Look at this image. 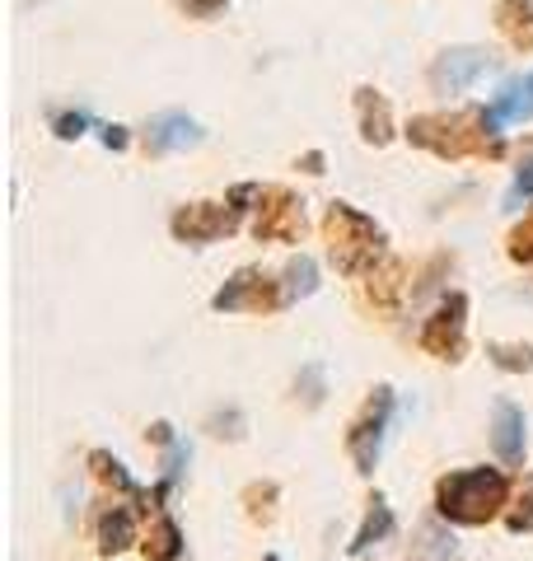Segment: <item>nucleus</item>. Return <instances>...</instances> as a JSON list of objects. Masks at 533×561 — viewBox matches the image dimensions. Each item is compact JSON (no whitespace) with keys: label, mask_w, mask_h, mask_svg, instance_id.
<instances>
[{"label":"nucleus","mask_w":533,"mask_h":561,"mask_svg":"<svg viewBox=\"0 0 533 561\" xmlns=\"http://www.w3.org/2000/svg\"><path fill=\"white\" fill-rule=\"evenodd\" d=\"M506 505H510V482H506L501 468H458V472H450V478L435 482L440 519L464 524V529L501 519Z\"/></svg>","instance_id":"1"},{"label":"nucleus","mask_w":533,"mask_h":561,"mask_svg":"<svg viewBox=\"0 0 533 561\" xmlns=\"http://www.w3.org/2000/svg\"><path fill=\"white\" fill-rule=\"evenodd\" d=\"M407 140H412V146L435 150L440 160H464V154H501V127L491 122L487 108L412 117V122H407Z\"/></svg>","instance_id":"2"},{"label":"nucleus","mask_w":533,"mask_h":561,"mask_svg":"<svg viewBox=\"0 0 533 561\" xmlns=\"http://www.w3.org/2000/svg\"><path fill=\"white\" fill-rule=\"evenodd\" d=\"M324 234H328V257L342 276H361L375 272V262L384 257V230L365 210H355L351 202H332L324 216Z\"/></svg>","instance_id":"3"},{"label":"nucleus","mask_w":533,"mask_h":561,"mask_svg":"<svg viewBox=\"0 0 533 561\" xmlns=\"http://www.w3.org/2000/svg\"><path fill=\"white\" fill-rule=\"evenodd\" d=\"M388 426H394V389H388V383H379V389L365 398V408L355 412L351 431H347V454H351V463H355V472H361V478H370V472L379 468Z\"/></svg>","instance_id":"4"},{"label":"nucleus","mask_w":533,"mask_h":561,"mask_svg":"<svg viewBox=\"0 0 533 561\" xmlns=\"http://www.w3.org/2000/svg\"><path fill=\"white\" fill-rule=\"evenodd\" d=\"M211 309L216 313H276V309H286V286L258 267H239L211 295Z\"/></svg>","instance_id":"5"},{"label":"nucleus","mask_w":533,"mask_h":561,"mask_svg":"<svg viewBox=\"0 0 533 561\" xmlns=\"http://www.w3.org/2000/svg\"><path fill=\"white\" fill-rule=\"evenodd\" d=\"M421 351L435 360H464L468 351V295L450 290L435 305V313L421 323Z\"/></svg>","instance_id":"6"},{"label":"nucleus","mask_w":533,"mask_h":561,"mask_svg":"<svg viewBox=\"0 0 533 561\" xmlns=\"http://www.w3.org/2000/svg\"><path fill=\"white\" fill-rule=\"evenodd\" d=\"M239 216L243 210L235 202H192V206L173 210L169 230L178 243H216V239L239 230Z\"/></svg>","instance_id":"7"},{"label":"nucleus","mask_w":533,"mask_h":561,"mask_svg":"<svg viewBox=\"0 0 533 561\" xmlns=\"http://www.w3.org/2000/svg\"><path fill=\"white\" fill-rule=\"evenodd\" d=\"M253 234L262 243H299V234H305V202L291 197L286 187H262Z\"/></svg>","instance_id":"8"},{"label":"nucleus","mask_w":533,"mask_h":561,"mask_svg":"<svg viewBox=\"0 0 533 561\" xmlns=\"http://www.w3.org/2000/svg\"><path fill=\"white\" fill-rule=\"evenodd\" d=\"M491 449L506 468H520L524 463V449H529V416L524 408H514L510 398H496L491 408Z\"/></svg>","instance_id":"9"},{"label":"nucleus","mask_w":533,"mask_h":561,"mask_svg":"<svg viewBox=\"0 0 533 561\" xmlns=\"http://www.w3.org/2000/svg\"><path fill=\"white\" fill-rule=\"evenodd\" d=\"M491 70V57L487 51H473V47H458V51H444V57H435L431 66V84L440 94H464L473 90L477 80H483Z\"/></svg>","instance_id":"10"},{"label":"nucleus","mask_w":533,"mask_h":561,"mask_svg":"<svg viewBox=\"0 0 533 561\" xmlns=\"http://www.w3.org/2000/svg\"><path fill=\"white\" fill-rule=\"evenodd\" d=\"M202 122L197 117H188V113H159L150 117V127H146V146L150 154H178V150H192V146H202Z\"/></svg>","instance_id":"11"},{"label":"nucleus","mask_w":533,"mask_h":561,"mask_svg":"<svg viewBox=\"0 0 533 561\" xmlns=\"http://www.w3.org/2000/svg\"><path fill=\"white\" fill-rule=\"evenodd\" d=\"M487 113H491V122L501 131L514 127V122H529L533 117V70H529V76H520V80H506Z\"/></svg>","instance_id":"12"},{"label":"nucleus","mask_w":533,"mask_h":561,"mask_svg":"<svg viewBox=\"0 0 533 561\" xmlns=\"http://www.w3.org/2000/svg\"><path fill=\"white\" fill-rule=\"evenodd\" d=\"M355 113H361V136L370 146H388L394 140V113L379 90H355Z\"/></svg>","instance_id":"13"},{"label":"nucleus","mask_w":533,"mask_h":561,"mask_svg":"<svg viewBox=\"0 0 533 561\" xmlns=\"http://www.w3.org/2000/svg\"><path fill=\"white\" fill-rule=\"evenodd\" d=\"M136 542V511L132 505H109L99 515V552L103 557H117Z\"/></svg>","instance_id":"14"},{"label":"nucleus","mask_w":533,"mask_h":561,"mask_svg":"<svg viewBox=\"0 0 533 561\" xmlns=\"http://www.w3.org/2000/svg\"><path fill=\"white\" fill-rule=\"evenodd\" d=\"M388 534H394V511H388V501L379 496H370V511H365V519H361V529L351 534V542H347V552L351 557H365L370 548H375V542H384Z\"/></svg>","instance_id":"15"},{"label":"nucleus","mask_w":533,"mask_h":561,"mask_svg":"<svg viewBox=\"0 0 533 561\" xmlns=\"http://www.w3.org/2000/svg\"><path fill=\"white\" fill-rule=\"evenodd\" d=\"M140 552H146V561H178L183 557V529H178V519L159 511L150 534L140 538Z\"/></svg>","instance_id":"16"},{"label":"nucleus","mask_w":533,"mask_h":561,"mask_svg":"<svg viewBox=\"0 0 533 561\" xmlns=\"http://www.w3.org/2000/svg\"><path fill=\"white\" fill-rule=\"evenodd\" d=\"M89 468H94V478H99L103 486H113V491H122V496H132V501H140V505H150V491H140L136 478L127 472V463L113 459L109 449H94V454H89Z\"/></svg>","instance_id":"17"},{"label":"nucleus","mask_w":533,"mask_h":561,"mask_svg":"<svg viewBox=\"0 0 533 561\" xmlns=\"http://www.w3.org/2000/svg\"><path fill=\"white\" fill-rule=\"evenodd\" d=\"M281 286H286V305L295 300H309V295L318 290V267H314V257H291L286 262V272H281Z\"/></svg>","instance_id":"18"},{"label":"nucleus","mask_w":533,"mask_h":561,"mask_svg":"<svg viewBox=\"0 0 533 561\" xmlns=\"http://www.w3.org/2000/svg\"><path fill=\"white\" fill-rule=\"evenodd\" d=\"M501 28L510 33V43L533 47V0H501Z\"/></svg>","instance_id":"19"},{"label":"nucleus","mask_w":533,"mask_h":561,"mask_svg":"<svg viewBox=\"0 0 533 561\" xmlns=\"http://www.w3.org/2000/svg\"><path fill=\"white\" fill-rule=\"evenodd\" d=\"M506 529L510 534H533V472H524V482H520V491L510 496V505H506Z\"/></svg>","instance_id":"20"},{"label":"nucleus","mask_w":533,"mask_h":561,"mask_svg":"<svg viewBox=\"0 0 533 561\" xmlns=\"http://www.w3.org/2000/svg\"><path fill=\"white\" fill-rule=\"evenodd\" d=\"M487 356H491L496 370H510V375L533 370V346L529 342H491Z\"/></svg>","instance_id":"21"},{"label":"nucleus","mask_w":533,"mask_h":561,"mask_svg":"<svg viewBox=\"0 0 533 561\" xmlns=\"http://www.w3.org/2000/svg\"><path fill=\"white\" fill-rule=\"evenodd\" d=\"M398 290H402V267H394V262H388L379 276L370 272V300H375L379 309H394V305H398Z\"/></svg>","instance_id":"22"},{"label":"nucleus","mask_w":533,"mask_h":561,"mask_svg":"<svg viewBox=\"0 0 533 561\" xmlns=\"http://www.w3.org/2000/svg\"><path fill=\"white\" fill-rule=\"evenodd\" d=\"M243 505H248V519L253 524H266L276 515V482H253L243 491Z\"/></svg>","instance_id":"23"},{"label":"nucleus","mask_w":533,"mask_h":561,"mask_svg":"<svg viewBox=\"0 0 533 561\" xmlns=\"http://www.w3.org/2000/svg\"><path fill=\"white\" fill-rule=\"evenodd\" d=\"M533 197V154L520 164V173H514V183L506 192V210H524V202Z\"/></svg>","instance_id":"24"},{"label":"nucleus","mask_w":533,"mask_h":561,"mask_svg":"<svg viewBox=\"0 0 533 561\" xmlns=\"http://www.w3.org/2000/svg\"><path fill=\"white\" fill-rule=\"evenodd\" d=\"M510 257L514 262H533V210L524 216V225L510 234Z\"/></svg>","instance_id":"25"},{"label":"nucleus","mask_w":533,"mask_h":561,"mask_svg":"<svg viewBox=\"0 0 533 561\" xmlns=\"http://www.w3.org/2000/svg\"><path fill=\"white\" fill-rule=\"evenodd\" d=\"M84 127H89V117H84V113H61L57 122H52V131H57L61 140H76V136H84Z\"/></svg>","instance_id":"26"},{"label":"nucleus","mask_w":533,"mask_h":561,"mask_svg":"<svg viewBox=\"0 0 533 561\" xmlns=\"http://www.w3.org/2000/svg\"><path fill=\"white\" fill-rule=\"evenodd\" d=\"M103 131V146L109 150H127V127H99Z\"/></svg>","instance_id":"27"},{"label":"nucleus","mask_w":533,"mask_h":561,"mask_svg":"<svg viewBox=\"0 0 533 561\" xmlns=\"http://www.w3.org/2000/svg\"><path fill=\"white\" fill-rule=\"evenodd\" d=\"M150 440H155L159 449L173 445V426H169V421H155V426H150Z\"/></svg>","instance_id":"28"},{"label":"nucleus","mask_w":533,"mask_h":561,"mask_svg":"<svg viewBox=\"0 0 533 561\" xmlns=\"http://www.w3.org/2000/svg\"><path fill=\"white\" fill-rule=\"evenodd\" d=\"M183 5H188L192 14H202V20H206V14H216V10L225 5V0H183Z\"/></svg>","instance_id":"29"},{"label":"nucleus","mask_w":533,"mask_h":561,"mask_svg":"<svg viewBox=\"0 0 533 561\" xmlns=\"http://www.w3.org/2000/svg\"><path fill=\"white\" fill-rule=\"evenodd\" d=\"M262 561H281V557H276V552H266V557H262Z\"/></svg>","instance_id":"30"}]
</instances>
